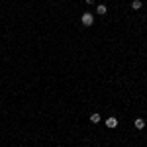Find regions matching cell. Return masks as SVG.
<instances>
[{
    "label": "cell",
    "instance_id": "obj_1",
    "mask_svg": "<svg viewBox=\"0 0 147 147\" xmlns=\"http://www.w3.org/2000/svg\"><path fill=\"white\" fill-rule=\"evenodd\" d=\"M104 124H106V127H110V129H114V127H118V118H114V116H110V118H108V120H106Z\"/></svg>",
    "mask_w": 147,
    "mask_h": 147
},
{
    "label": "cell",
    "instance_id": "obj_2",
    "mask_svg": "<svg viewBox=\"0 0 147 147\" xmlns=\"http://www.w3.org/2000/svg\"><path fill=\"white\" fill-rule=\"evenodd\" d=\"M82 26H92V22H94V18H92V14H82Z\"/></svg>",
    "mask_w": 147,
    "mask_h": 147
},
{
    "label": "cell",
    "instance_id": "obj_3",
    "mask_svg": "<svg viewBox=\"0 0 147 147\" xmlns=\"http://www.w3.org/2000/svg\"><path fill=\"white\" fill-rule=\"evenodd\" d=\"M90 122H92V124H98V122H100V114H98V112L90 114Z\"/></svg>",
    "mask_w": 147,
    "mask_h": 147
},
{
    "label": "cell",
    "instance_id": "obj_4",
    "mask_svg": "<svg viewBox=\"0 0 147 147\" xmlns=\"http://www.w3.org/2000/svg\"><path fill=\"white\" fill-rule=\"evenodd\" d=\"M134 124H136V127H137V129H143V127H145V122H143L141 118H137V120L134 122Z\"/></svg>",
    "mask_w": 147,
    "mask_h": 147
},
{
    "label": "cell",
    "instance_id": "obj_5",
    "mask_svg": "<svg viewBox=\"0 0 147 147\" xmlns=\"http://www.w3.org/2000/svg\"><path fill=\"white\" fill-rule=\"evenodd\" d=\"M96 14L104 16V14H106V6H104V4H98V6H96Z\"/></svg>",
    "mask_w": 147,
    "mask_h": 147
},
{
    "label": "cell",
    "instance_id": "obj_6",
    "mask_svg": "<svg viewBox=\"0 0 147 147\" xmlns=\"http://www.w3.org/2000/svg\"><path fill=\"white\" fill-rule=\"evenodd\" d=\"M131 8H134V10H139V8H141V2H139V0H134V2H131Z\"/></svg>",
    "mask_w": 147,
    "mask_h": 147
},
{
    "label": "cell",
    "instance_id": "obj_7",
    "mask_svg": "<svg viewBox=\"0 0 147 147\" xmlns=\"http://www.w3.org/2000/svg\"><path fill=\"white\" fill-rule=\"evenodd\" d=\"M86 4H94V0H86Z\"/></svg>",
    "mask_w": 147,
    "mask_h": 147
}]
</instances>
